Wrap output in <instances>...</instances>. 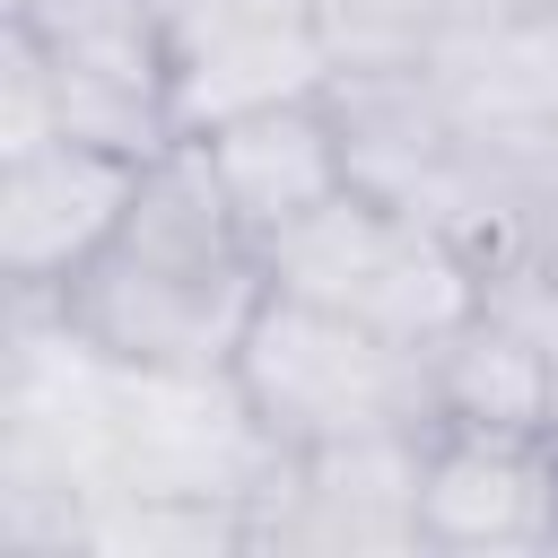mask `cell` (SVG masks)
<instances>
[{"label":"cell","mask_w":558,"mask_h":558,"mask_svg":"<svg viewBox=\"0 0 558 558\" xmlns=\"http://www.w3.org/2000/svg\"><path fill=\"white\" fill-rule=\"evenodd\" d=\"M227 375H235L244 410L262 418V436L279 453L436 427L427 349L384 340V331H366V323H349L314 296H288V288H262Z\"/></svg>","instance_id":"2"},{"label":"cell","mask_w":558,"mask_h":558,"mask_svg":"<svg viewBox=\"0 0 558 558\" xmlns=\"http://www.w3.org/2000/svg\"><path fill=\"white\" fill-rule=\"evenodd\" d=\"M314 44L331 78H392V70H436L445 44L462 35V0H305Z\"/></svg>","instance_id":"10"},{"label":"cell","mask_w":558,"mask_h":558,"mask_svg":"<svg viewBox=\"0 0 558 558\" xmlns=\"http://www.w3.org/2000/svg\"><path fill=\"white\" fill-rule=\"evenodd\" d=\"M331 87L305 0H166V105L174 140L218 131L253 105Z\"/></svg>","instance_id":"4"},{"label":"cell","mask_w":558,"mask_h":558,"mask_svg":"<svg viewBox=\"0 0 558 558\" xmlns=\"http://www.w3.org/2000/svg\"><path fill=\"white\" fill-rule=\"evenodd\" d=\"M262 270H270V288L314 296V305H331V314H349L384 340H410V349L445 340L488 296L480 262L427 209L384 201L366 183H349L340 201L296 218L279 244H262Z\"/></svg>","instance_id":"3"},{"label":"cell","mask_w":558,"mask_h":558,"mask_svg":"<svg viewBox=\"0 0 558 558\" xmlns=\"http://www.w3.org/2000/svg\"><path fill=\"white\" fill-rule=\"evenodd\" d=\"M427 392H436V427H549V357L532 340V323L488 288L445 340H427Z\"/></svg>","instance_id":"9"},{"label":"cell","mask_w":558,"mask_h":558,"mask_svg":"<svg viewBox=\"0 0 558 558\" xmlns=\"http://www.w3.org/2000/svg\"><path fill=\"white\" fill-rule=\"evenodd\" d=\"M418 549H558V436L532 427H427Z\"/></svg>","instance_id":"7"},{"label":"cell","mask_w":558,"mask_h":558,"mask_svg":"<svg viewBox=\"0 0 558 558\" xmlns=\"http://www.w3.org/2000/svg\"><path fill=\"white\" fill-rule=\"evenodd\" d=\"M140 166L148 157L78 140V131L9 148L0 157V279H9V296H61L96 262V244L122 227Z\"/></svg>","instance_id":"6"},{"label":"cell","mask_w":558,"mask_h":558,"mask_svg":"<svg viewBox=\"0 0 558 558\" xmlns=\"http://www.w3.org/2000/svg\"><path fill=\"white\" fill-rule=\"evenodd\" d=\"M192 148L209 157V174H218V192L253 244H279L296 218H314L323 201H340L357 183L331 87L288 96V105H253L218 131H192Z\"/></svg>","instance_id":"8"},{"label":"cell","mask_w":558,"mask_h":558,"mask_svg":"<svg viewBox=\"0 0 558 558\" xmlns=\"http://www.w3.org/2000/svg\"><path fill=\"white\" fill-rule=\"evenodd\" d=\"M262 288V244L235 227L209 157L192 140H166L140 166L122 227L44 305L122 375H227Z\"/></svg>","instance_id":"1"},{"label":"cell","mask_w":558,"mask_h":558,"mask_svg":"<svg viewBox=\"0 0 558 558\" xmlns=\"http://www.w3.org/2000/svg\"><path fill=\"white\" fill-rule=\"evenodd\" d=\"M462 26H558V0H462Z\"/></svg>","instance_id":"12"},{"label":"cell","mask_w":558,"mask_h":558,"mask_svg":"<svg viewBox=\"0 0 558 558\" xmlns=\"http://www.w3.org/2000/svg\"><path fill=\"white\" fill-rule=\"evenodd\" d=\"M497 296L532 323V340H541V357H549V427H558V253H541L532 270L497 279Z\"/></svg>","instance_id":"11"},{"label":"cell","mask_w":558,"mask_h":558,"mask_svg":"<svg viewBox=\"0 0 558 558\" xmlns=\"http://www.w3.org/2000/svg\"><path fill=\"white\" fill-rule=\"evenodd\" d=\"M418 462H427V427L279 453L244 532H253V549H305V558L418 549Z\"/></svg>","instance_id":"5"}]
</instances>
